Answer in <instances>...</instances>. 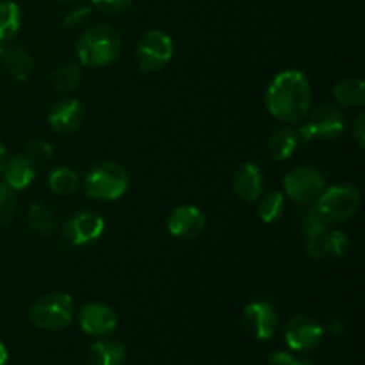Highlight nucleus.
<instances>
[{"label":"nucleus","mask_w":365,"mask_h":365,"mask_svg":"<svg viewBox=\"0 0 365 365\" xmlns=\"http://www.w3.org/2000/svg\"><path fill=\"white\" fill-rule=\"evenodd\" d=\"M7 359H9V355H7V349L6 346L0 342V365H6L7 364Z\"/></svg>","instance_id":"72a5a7b5"},{"label":"nucleus","mask_w":365,"mask_h":365,"mask_svg":"<svg viewBox=\"0 0 365 365\" xmlns=\"http://www.w3.org/2000/svg\"><path fill=\"white\" fill-rule=\"evenodd\" d=\"M294 365H314L312 362H309V360H303V359H296Z\"/></svg>","instance_id":"f704fd0d"},{"label":"nucleus","mask_w":365,"mask_h":365,"mask_svg":"<svg viewBox=\"0 0 365 365\" xmlns=\"http://www.w3.org/2000/svg\"><path fill=\"white\" fill-rule=\"evenodd\" d=\"M78 324L84 334L102 339L116 330L118 317L116 312L103 303H86L78 312Z\"/></svg>","instance_id":"ddd939ff"},{"label":"nucleus","mask_w":365,"mask_h":365,"mask_svg":"<svg viewBox=\"0 0 365 365\" xmlns=\"http://www.w3.org/2000/svg\"><path fill=\"white\" fill-rule=\"evenodd\" d=\"M21 25V11L18 4L11 0L0 2V43L13 39Z\"/></svg>","instance_id":"b1692460"},{"label":"nucleus","mask_w":365,"mask_h":365,"mask_svg":"<svg viewBox=\"0 0 365 365\" xmlns=\"http://www.w3.org/2000/svg\"><path fill=\"white\" fill-rule=\"evenodd\" d=\"M349 248L348 235L344 232H330L328 228H319V230H314L305 234V250L307 255L312 257V259H328V257H334V259H341L346 255Z\"/></svg>","instance_id":"f8f14e48"},{"label":"nucleus","mask_w":365,"mask_h":365,"mask_svg":"<svg viewBox=\"0 0 365 365\" xmlns=\"http://www.w3.org/2000/svg\"><path fill=\"white\" fill-rule=\"evenodd\" d=\"M324 189H327V178L316 168H296L284 178L285 195L292 202L302 203V205H310V203L317 202Z\"/></svg>","instance_id":"0eeeda50"},{"label":"nucleus","mask_w":365,"mask_h":365,"mask_svg":"<svg viewBox=\"0 0 365 365\" xmlns=\"http://www.w3.org/2000/svg\"><path fill=\"white\" fill-rule=\"evenodd\" d=\"M284 212V195L278 191L267 192L259 203V216L264 223H274Z\"/></svg>","instance_id":"a878e982"},{"label":"nucleus","mask_w":365,"mask_h":365,"mask_svg":"<svg viewBox=\"0 0 365 365\" xmlns=\"http://www.w3.org/2000/svg\"><path fill=\"white\" fill-rule=\"evenodd\" d=\"M95 9L106 14H120L125 13L132 7L134 0H91Z\"/></svg>","instance_id":"c756f323"},{"label":"nucleus","mask_w":365,"mask_h":365,"mask_svg":"<svg viewBox=\"0 0 365 365\" xmlns=\"http://www.w3.org/2000/svg\"><path fill=\"white\" fill-rule=\"evenodd\" d=\"M78 175L71 168L59 166L48 175V187L57 196H70L78 189Z\"/></svg>","instance_id":"5701e85b"},{"label":"nucleus","mask_w":365,"mask_h":365,"mask_svg":"<svg viewBox=\"0 0 365 365\" xmlns=\"http://www.w3.org/2000/svg\"><path fill=\"white\" fill-rule=\"evenodd\" d=\"M4 184L13 191H21L32 184L36 177V168L25 155H14L6 160V166L2 170Z\"/></svg>","instance_id":"f3484780"},{"label":"nucleus","mask_w":365,"mask_h":365,"mask_svg":"<svg viewBox=\"0 0 365 365\" xmlns=\"http://www.w3.org/2000/svg\"><path fill=\"white\" fill-rule=\"evenodd\" d=\"M6 160H7V153H6V146L0 143V173H2L4 166H6Z\"/></svg>","instance_id":"473e14b6"},{"label":"nucleus","mask_w":365,"mask_h":365,"mask_svg":"<svg viewBox=\"0 0 365 365\" xmlns=\"http://www.w3.org/2000/svg\"><path fill=\"white\" fill-rule=\"evenodd\" d=\"M123 39L116 29L109 25H95L86 29L75 45L77 59L82 66L100 68L113 64L120 57Z\"/></svg>","instance_id":"f03ea898"},{"label":"nucleus","mask_w":365,"mask_h":365,"mask_svg":"<svg viewBox=\"0 0 365 365\" xmlns=\"http://www.w3.org/2000/svg\"><path fill=\"white\" fill-rule=\"evenodd\" d=\"M25 157L31 160L34 168L46 166L53 157V146L45 139H34V141L29 143Z\"/></svg>","instance_id":"bb28decb"},{"label":"nucleus","mask_w":365,"mask_h":365,"mask_svg":"<svg viewBox=\"0 0 365 365\" xmlns=\"http://www.w3.org/2000/svg\"><path fill=\"white\" fill-rule=\"evenodd\" d=\"M59 2H73V0H59Z\"/></svg>","instance_id":"c9c22d12"},{"label":"nucleus","mask_w":365,"mask_h":365,"mask_svg":"<svg viewBox=\"0 0 365 365\" xmlns=\"http://www.w3.org/2000/svg\"><path fill=\"white\" fill-rule=\"evenodd\" d=\"M330 225L331 223L327 220V217H324V214L317 209L316 203H310V207L305 210V212H303V216H302L303 234L319 230V228H328Z\"/></svg>","instance_id":"cd10ccee"},{"label":"nucleus","mask_w":365,"mask_h":365,"mask_svg":"<svg viewBox=\"0 0 365 365\" xmlns=\"http://www.w3.org/2000/svg\"><path fill=\"white\" fill-rule=\"evenodd\" d=\"M73 316V299L66 292H48L36 299L29 310L31 323L45 331H56L70 327Z\"/></svg>","instance_id":"20e7f679"},{"label":"nucleus","mask_w":365,"mask_h":365,"mask_svg":"<svg viewBox=\"0 0 365 365\" xmlns=\"http://www.w3.org/2000/svg\"><path fill=\"white\" fill-rule=\"evenodd\" d=\"M334 96L342 107H362L365 103V84L360 77H346L334 88Z\"/></svg>","instance_id":"412c9836"},{"label":"nucleus","mask_w":365,"mask_h":365,"mask_svg":"<svg viewBox=\"0 0 365 365\" xmlns=\"http://www.w3.org/2000/svg\"><path fill=\"white\" fill-rule=\"evenodd\" d=\"M299 132L292 127H280L271 134L267 141V153L274 163H284L292 153L296 152L299 145Z\"/></svg>","instance_id":"6ab92c4d"},{"label":"nucleus","mask_w":365,"mask_h":365,"mask_svg":"<svg viewBox=\"0 0 365 365\" xmlns=\"http://www.w3.org/2000/svg\"><path fill=\"white\" fill-rule=\"evenodd\" d=\"M106 232V221L93 210H78L63 225V239L70 246H88L96 242Z\"/></svg>","instance_id":"1a4fd4ad"},{"label":"nucleus","mask_w":365,"mask_h":365,"mask_svg":"<svg viewBox=\"0 0 365 365\" xmlns=\"http://www.w3.org/2000/svg\"><path fill=\"white\" fill-rule=\"evenodd\" d=\"M234 191L245 202H255L262 196L264 177L262 171L257 164L246 163L235 171L234 175Z\"/></svg>","instance_id":"dca6fc26"},{"label":"nucleus","mask_w":365,"mask_h":365,"mask_svg":"<svg viewBox=\"0 0 365 365\" xmlns=\"http://www.w3.org/2000/svg\"><path fill=\"white\" fill-rule=\"evenodd\" d=\"M310 82L302 71L285 70L274 75L266 91L271 116L282 123H298L310 110Z\"/></svg>","instance_id":"f257e3e1"},{"label":"nucleus","mask_w":365,"mask_h":365,"mask_svg":"<svg viewBox=\"0 0 365 365\" xmlns=\"http://www.w3.org/2000/svg\"><path fill=\"white\" fill-rule=\"evenodd\" d=\"M2 63L7 73L18 82H24L31 77L32 73V57L29 56L27 50L20 46H9L4 48Z\"/></svg>","instance_id":"aec40b11"},{"label":"nucleus","mask_w":365,"mask_h":365,"mask_svg":"<svg viewBox=\"0 0 365 365\" xmlns=\"http://www.w3.org/2000/svg\"><path fill=\"white\" fill-rule=\"evenodd\" d=\"M324 330L314 317L294 316L284 327V339L292 351H312L323 341Z\"/></svg>","instance_id":"9d476101"},{"label":"nucleus","mask_w":365,"mask_h":365,"mask_svg":"<svg viewBox=\"0 0 365 365\" xmlns=\"http://www.w3.org/2000/svg\"><path fill=\"white\" fill-rule=\"evenodd\" d=\"M168 230L173 237L191 241L205 230V216L195 205H180L168 217Z\"/></svg>","instance_id":"4468645a"},{"label":"nucleus","mask_w":365,"mask_h":365,"mask_svg":"<svg viewBox=\"0 0 365 365\" xmlns=\"http://www.w3.org/2000/svg\"><path fill=\"white\" fill-rule=\"evenodd\" d=\"M125 360L127 349L114 339H102L88 349V365H123Z\"/></svg>","instance_id":"a211bd4d"},{"label":"nucleus","mask_w":365,"mask_h":365,"mask_svg":"<svg viewBox=\"0 0 365 365\" xmlns=\"http://www.w3.org/2000/svg\"><path fill=\"white\" fill-rule=\"evenodd\" d=\"M353 138H355L356 145L362 148L365 145V114L359 113V116L355 118V123H353Z\"/></svg>","instance_id":"2f4dec72"},{"label":"nucleus","mask_w":365,"mask_h":365,"mask_svg":"<svg viewBox=\"0 0 365 365\" xmlns=\"http://www.w3.org/2000/svg\"><path fill=\"white\" fill-rule=\"evenodd\" d=\"M89 18H91V7L88 6L75 7V9H71L70 13L64 16L63 25L68 29H78L82 27V25L88 24Z\"/></svg>","instance_id":"7c9ffc66"},{"label":"nucleus","mask_w":365,"mask_h":365,"mask_svg":"<svg viewBox=\"0 0 365 365\" xmlns=\"http://www.w3.org/2000/svg\"><path fill=\"white\" fill-rule=\"evenodd\" d=\"M307 121L299 128V138L305 141L323 139V141H334L341 138L346 128V118L342 110L335 106H319L307 114Z\"/></svg>","instance_id":"39448f33"},{"label":"nucleus","mask_w":365,"mask_h":365,"mask_svg":"<svg viewBox=\"0 0 365 365\" xmlns=\"http://www.w3.org/2000/svg\"><path fill=\"white\" fill-rule=\"evenodd\" d=\"M16 214V198L13 189L0 182V225H7Z\"/></svg>","instance_id":"c85d7f7f"},{"label":"nucleus","mask_w":365,"mask_h":365,"mask_svg":"<svg viewBox=\"0 0 365 365\" xmlns=\"http://www.w3.org/2000/svg\"><path fill=\"white\" fill-rule=\"evenodd\" d=\"M82 81V71L81 66L77 64H63L57 68L52 75L53 88L61 93H70L78 88Z\"/></svg>","instance_id":"393cba45"},{"label":"nucleus","mask_w":365,"mask_h":365,"mask_svg":"<svg viewBox=\"0 0 365 365\" xmlns=\"http://www.w3.org/2000/svg\"><path fill=\"white\" fill-rule=\"evenodd\" d=\"M29 228L34 232L36 235H52L57 228V220L56 214L52 212L50 207H46L45 203H32L31 209L27 214Z\"/></svg>","instance_id":"4be33fe9"},{"label":"nucleus","mask_w":365,"mask_h":365,"mask_svg":"<svg viewBox=\"0 0 365 365\" xmlns=\"http://www.w3.org/2000/svg\"><path fill=\"white\" fill-rule=\"evenodd\" d=\"M130 178L123 166L113 160H102L91 166L84 178L86 195L100 202H114L127 192Z\"/></svg>","instance_id":"7ed1b4c3"},{"label":"nucleus","mask_w":365,"mask_h":365,"mask_svg":"<svg viewBox=\"0 0 365 365\" xmlns=\"http://www.w3.org/2000/svg\"><path fill=\"white\" fill-rule=\"evenodd\" d=\"M330 223H341L355 216L360 207V192L348 184L324 189L323 195L314 202Z\"/></svg>","instance_id":"6e6552de"},{"label":"nucleus","mask_w":365,"mask_h":365,"mask_svg":"<svg viewBox=\"0 0 365 365\" xmlns=\"http://www.w3.org/2000/svg\"><path fill=\"white\" fill-rule=\"evenodd\" d=\"M173 39L170 38V34L153 29V31L146 32L139 41L138 50H135V61L143 71L155 73L168 66L173 57Z\"/></svg>","instance_id":"423d86ee"},{"label":"nucleus","mask_w":365,"mask_h":365,"mask_svg":"<svg viewBox=\"0 0 365 365\" xmlns=\"http://www.w3.org/2000/svg\"><path fill=\"white\" fill-rule=\"evenodd\" d=\"M242 327L257 341H269L278 330L277 310L262 299L248 303L242 310Z\"/></svg>","instance_id":"9b49d317"},{"label":"nucleus","mask_w":365,"mask_h":365,"mask_svg":"<svg viewBox=\"0 0 365 365\" xmlns=\"http://www.w3.org/2000/svg\"><path fill=\"white\" fill-rule=\"evenodd\" d=\"M82 121H84V106L77 98L61 100L48 113V125L59 134L75 132Z\"/></svg>","instance_id":"2eb2a0df"}]
</instances>
